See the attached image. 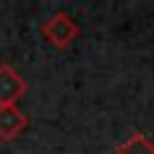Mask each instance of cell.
<instances>
[{
	"instance_id": "cell-1",
	"label": "cell",
	"mask_w": 154,
	"mask_h": 154,
	"mask_svg": "<svg viewBox=\"0 0 154 154\" xmlns=\"http://www.w3.org/2000/svg\"><path fill=\"white\" fill-rule=\"evenodd\" d=\"M41 34H43V38L51 43V46H55V48H67L77 36H79V24L67 14V12H63V10H58V12H53L43 24H41Z\"/></svg>"
},
{
	"instance_id": "cell-2",
	"label": "cell",
	"mask_w": 154,
	"mask_h": 154,
	"mask_svg": "<svg viewBox=\"0 0 154 154\" xmlns=\"http://www.w3.org/2000/svg\"><path fill=\"white\" fill-rule=\"evenodd\" d=\"M24 91H26L24 77L12 65L0 63V106H17Z\"/></svg>"
},
{
	"instance_id": "cell-3",
	"label": "cell",
	"mask_w": 154,
	"mask_h": 154,
	"mask_svg": "<svg viewBox=\"0 0 154 154\" xmlns=\"http://www.w3.org/2000/svg\"><path fill=\"white\" fill-rule=\"evenodd\" d=\"M29 128V116H24L17 106H0V140H17Z\"/></svg>"
},
{
	"instance_id": "cell-4",
	"label": "cell",
	"mask_w": 154,
	"mask_h": 154,
	"mask_svg": "<svg viewBox=\"0 0 154 154\" xmlns=\"http://www.w3.org/2000/svg\"><path fill=\"white\" fill-rule=\"evenodd\" d=\"M111 154H154V142H149L142 132H132Z\"/></svg>"
}]
</instances>
